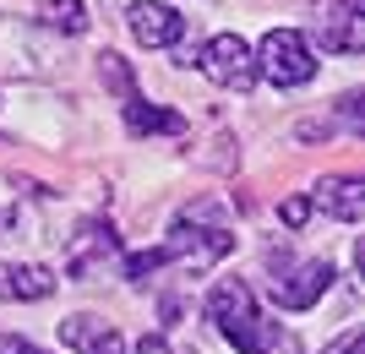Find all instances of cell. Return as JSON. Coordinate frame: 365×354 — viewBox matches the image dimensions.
Wrapping results in <instances>:
<instances>
[{"label": "cell", "instance_id": "8", "mask_svg": "<svg viewBox=\"0 0 365 354\" xmlns=\"http://www.w3.org/2000/svg\"><path fill=\"white\" fill-rule=\"evenodd\" d=\"M125 22L137 33V44H148V49H169V44L185 38V16L175 11V6H158V0H137V6L125 11Z\"/></svg>", "mask_w": 365, "mask_h": 354}, {"label": "cell", "instance_id": "15", "mask_svg": "<svg viewBox=\"0 0 365 354\" xmlns=\"http://www.w3.org/2000/svg\"><path fill=\"white\" fill-rule=\"evenodd\" d=\"M158 267H164V256H158V251H131V256H125V278H148V273H158Z\"/></svg>", "mask_w": 365, "mask_h": 354}, {"label": "cell", "instance_id": "5", "mask_svg": "<svg viewBox=\"0 0 365 354\" xmlns=\"http://www.w3.org/2000/svg\"><path fill=\"white\" fill-rule=\"evenodd\" d=\"M317 38L333 55L365 49V0H317Z\"/></svg>", "mask_w": 365, "mask_h": 354}, {"label": "cell", "instance_id": "17", "mask_svg": "<svg viewBox=\"0 0 365 354\" xmlns=\"http://www.w3.org/2000/svg\"><path fill=\"white\" fill-rule=\"evenodd\" d=\"M0 354H44L38 343H28V338H11V333H0Z\"/></svg>", "mask_w": 365, "mask_h": 354}, {"label": "cell", "instance_id": "14", "mask_svg": "<svg viewBox=\"0 0 365 354\" xmlns=\"http://www.w3.org/2000/svg\"><path fill=\"white\" fill-rule=\"evenodd\" d=\"M98 82H104L109 93H120V98H137V77H131V66H125L115 49L98 55Z\"/></svg>", "mask_w": 365, "mask_h": 354}, {"label": "cell", "instance_id": "19", "mask_svg": "<svg viewBox=\"0 0 365 354\" xmlns=\"http://www.w3.org/2000/svg\"><path fill=\"white\" fill-rule=\"evenodd\" d=\"M137 354H169V343H164V338H158V333H148V338H142V343H137Z\"/></svg>", "mask_w": 365, "mask_h": 354}, {"label": "cell", "instance_id": "6", "mask_svg": "<svg viewBox=\"0 0 365 354\" xmlns=\"http://www.w3.org/2000/svg\"><path fill=\"white\" fill-rule=\"evenodd\" d=\"M109 256H120V234L109 229L104 218L76 224V234L66 240V273H71V278H93Z\"/></svg>", "mask_w": 365, "mask_h": 354}, {"label": "cell", "instance_id": "12", "mask_svg": "<svg viewBox=\"0 0 365 354\" xmlns=\"http://www.w3.org/2000/svg\"><path fill=\"white\" fill-rule=\"evenodd\" d=\"M55 294V273L38 262L22 267H0V300H49Z\"/></svg>", "mask_w": 365, "mask_h": 354}, {"label": "cell", "instance_id": "10", "mask_svg": "<svg viewBox=\"0 0 365 354\" xmlns=\"http://www.w3.org/2000/svg\"><path fill=\"white\" fill-rule=\"evenodd\" d=\"M61 343L76 349V354H125V338L109 322H98V316H71V322H61Z\"/></svg>", "mask_w": 365, "mask_h": 354}, {"label": "cell", "instance_id": "11", "mask_svg": "<svg viewBox=\"0 0 365 354\" xmlns=\"http://www.w3.org/2000/svg\"><path fill=\"white\" fill-rule=\"evenodd\" d=\"M125 131H131V137H185V115L158 109L137 93V98H125Z\"/></svg>", "mask_w": 365, "mask_h": 354}, {"label": "cell", "instance_id": "3", "mask_svg": "<svg viewBox=\"0 0 365 354\" xmlns=\"http://www.w3.org/2000/svg\"><path fill=\"white\" fill-rule=\"evenodd\" d=\"M338 267L327 256H305V262H289V256H278L273 251V300L284 311H311L322 294L333 289Z\"/></svg>", "mask_w": 365, "mask_h": 354}, {"label": "cell", "instance_id": "7", "mask_svg": "<svg viewBox=\"0 0 365 354\" xmlns=\"http://www.w3.org/2000/svg\"><path fill=\"white\" fill-rule=\"evenodd\" d=\"M235 251V234L229 229H185V224H175L169 229V240L158 246V256L164 262H191V267H207V262H218V256H229Z\"/></svg>", "mask_w": 365, "mask_h": 354}, {"label": "cell", "instance_id": "16", "mask_svg": "<svg viewBox=\"0 0 365 354\" xmlns=\"http://www.w3.org/2000/svg\"><path fill=\"white\" fill-rule=\"evenodd\" d=\"M305 218H311V197H289L284 202V224H289V229H300Z\"/></svg>", "mask_w": 365, "mask_h": 354}, {"label": "cell", "instance_id": "9", "mask_svg": "<svg viewBox=\"0 0 365 354\" xmlns=\"http://www.w3.org/2000/svg\"><path fill=\"white\" fill-rule=\"evenodd\" d=\"M311 207H327V213L344 218V224H360L365 218V180H354V175H327V180L311 191Z\"/></svg>", "mask_w": 365, "mask_h": 354}, {"label": "cell", "instance_id": "2", "mask_svg": "<svg viewBox=\"0 0 365 354\" xmlns=\"http://www.w3.org/2000/svg\"><path fill=\"white\" fill-rule=\"evenodd\" d=\"M251 61H257V77H267L273 88H305L317 77V55L305 44V33H294V28H273L251 49Z\"/></svg>", "mask_w": 365, "mask_h": 354}, {"label": "cell", "instance_id": "4", "mask_svg": "<svg viewBox=\"0 0 365 354\" xmlns=\"http://www.w3.org/2000/svg\"><path fill=\"white\" fill-rule=\"evenodd\" d=\"M202 77L218 82V88L229 93H251L257 88V61H251V44H245L240 33H218V38H207V49L197 55Z\"/></svg>", "mask_w": 365, "mask_h": 354}, {"label": "cell", "instance_id": "21", "mask_svg": "<svg viewBox=\"0 0 365 354\" xmlns=\"http://www.w3.org/2000/svg\"><path fill=\"white\" fill-rule=\"evenodd\" d=\"M0 147H6V137H0Z\"/></svg>", "mask_w": 365, "mask_h": 354}, {"label": "cell", "instance_id": "20", "mask_svg": "<svg viewBox=\"0 0 365 354\" xmlns=\"http://www.w3.org/2000/svg\"><path fill=\"white\" fill-rule=\"evenodd\" d=\"M6 224H11V213H6V207H0V234H6Z\"/></svg>", "mask_w": 365, "mask_h": 354}, {"label": "cell", "instance_id": "13", "mask_svg": "<svg viewBox=\"0 0 365 354\" xmlns=\"http://www.w3.org/2000/svg\"><path fill=\"white\" fill-rule=\"evenodd\" d=\"M38 22L55 33H88L93 28V16L82 0H38Z\"/></svg>", "mask_w": 365, "mask_h": 354}, {"label": "cell", "instance_id": "1", "mask_svg": "<svg viewBox=\"0 0 365 354\" xmlns=\"http://www.w3.org/2000/svg\"><path fill=\"white\" fill-rule=\"evenodd\" d=\"M207 322L224 333L240 354H278V322L257 311V294L240 278H218L207 294Z\"/></svg>", "mask_w": 365, "mask_h": 354}, {"label": "cell", "instance_id": "18", "mask_svg": "<svg viewBox=\"0 0 365 354\" xmlns=\"http://www.w3.org/2000/svg\"><path fill=\"white\" fill-rule=\"evenodd\" d=\"M360 343H365V338H360V327H349V333H344L333 349H322V354H360Z\"/></svg>", "mask_w": 365, "mask_h": 354}]
</instances>
